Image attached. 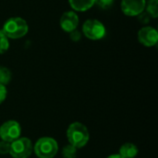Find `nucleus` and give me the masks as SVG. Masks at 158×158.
Segmentation results:
<instances>
[{
	"label": "nucleus",
	"mask_w": 158,
	"mask_h": 158,
	"mask_svg": "<svg viewBox=\"0 0 158 158\" xmlns=\"http://www.w3.org/2000/svg\"><path fill=\"white\" fill-rule=\"evenodd\" d=\"M67 138L69 144L79 149L87 144L90 134L85 125L81 122H73L67 130Z\"/></svg>",
	"instance_id": "f257e3e1"
},
{
	"label": "nucleus",
	"mask_w": 158,
	"mask_h": 158,
	"mask_svg": "<svg viewBox=\"0 0 158 158\" xmlns=\"http://www.w3.org/2000/svg\"><path fill=\"white\" fill-rule=\"evenodd\" d=\"M29 30L28 24L25 19L21 18H11L7 19L3 28L2 32L10 39H19L27 34Z\"/></svg>",
	"instance_id": "f03ea898"
},
{
	"label": "nucleus",
	"mask_w": 158,
	"mask_h": 158,
	"mask_svg": "<svg viewBox=\"0 0 158 158\" xmlns=\"http://www.w3.org/2000/svg\"><path fill=\"white\" fill-rule=\"evenodd\" d=\"M33 151L39 158H53L58 152V144L51 137H43L35 143Z\"/></svg>",
	"instance_id": "7ed1b4c3"
},
{
	"label": "nucleus",
	"mask_w": 158,
	"mask_h": 158,
	"mask_svg": "<svg viewBox=\"0 0 158 158\" xmlns=\"http://www.w3.org/2000/svg\"><path fill=\"white\" fill-rule=\"evenodd\" d=\"M32 153V143L29 138L19 137L10 143L9 155L13 158H28Z\"/></svg>",
	"instance_id": "20e7f679"
},
{
	"label": "nucleus",
	"mask_w": 158,
	"mask_h": 158,
	"mask_svg": "<svg viewBox=\"0 0 158 158\" xmlns=\"http://www.w3.org/2000/svg\"><path fill=\"white\" fill-rule=\"evenodd\" d=\"M21 128L18 121L8 120L0 126V138L2 141L12 143L20 137Z\"/></svg>",
	"instance_id": "39448f33"
},
{
	"label": "nucleus",
	"mask_w": 158,
	"mask_h": 158,
	"mask_svg": "<svg viewBox=\"0 0 158 158\" xmlns=\"http://www.w3.org/2000/svg\"><path fill=\"white\" fill-rule=\"evenodd\" d=\"M84 35L91 40L102 39L106 34V28L104 24L97 19H88L82 26Z\"/></svg>",
	"instance_id": "423d86ee"
},
{
	"label": "nucleus",
	"mask_w": 158,
	"mask_h": 158,
	"mask_svg": "<svg viewBox=\"0 0 158 158\" xmlns=\"http://www.w3.org/2000/svg\"><path fill=\"white\" fill-rule=\"evenodd\" d=\"M145 0H122L121 10L127 16H138L145 8Z\"/></svg>",
	"instance_id": "0eeeda50"
},
{
	"label": "nucleus",
	"mask_w": 158,
	"mask_h": 158,
	"mask_svg": "<svg viewBox=\"0 0 158 158\" xmlns=\"http://www.w3.org/2000/svg\"><path fill=\"white\" fill-rule=\"evenodd\" d=\"M138 39L144 46H154L157 43V31L153 27H143L138 32Z\"/></svg>",
	"instance_id": "6e6552de"
},
{
	"label": "nucleus",
	"mask_w": 158,
	"mask_h": 158,
	"mask_svg": "<svg viewBox=\"0 0 158 158\" xmlns=\"http://www.w3.org/2000/svg\"><path fill=\"white\" fill-rule=\"evenodd\" d=\"M78 24H79L78 15L73 11H67L60 18V27L62 28L63 31L67 32H70L76 30Z\"/></svg>",
	"instance_id": "1a4fd4ad"
},
{
	"label": "nucleus",
	"mask_w": 158,
	"mask_h": 158,
	"mask_svg": "<svg viewBox=\"0 0 158 158\" xmlns=\"http://www.w3.org/2000/svg\"><path fill=\"white\" fill-rule=\"evenodd\" d=\"M119 155L124 158H134L138 155V148L131 143H124L119 148Z\"/></svg>",
	"instance_id": "9d476101"
},
{
	"label": "nucleus",
	"mask_w": 158,
	"mask_h": 158,
	"mask_svg": "<svg viewBox=\"0 0 158 158\" xmlns=\"http://www.w3.org/2000/svg\"><path fill=\"white\" fill-rule=\"evenodd\" d=\"M69 2L71 7L77 11L88 10L94 4V0H69Z\"/></svg>",
	"instance_id": "9b49d317"
},
{
	"label": "nucleus",
	"mask_w": 158,
	"mask_h": 158,
	"mask_svg": "<svg viewBox=\"0 0 158 158\" xmlns=\"http://www.w3.org/2000/svg\"><path fill=\"white\" fill-rule=\"evenodd\" d=\"M10 81H11V72H10V70L6 67L0 66V84L6 86V84L9 83Z\"/></svg>",
	"instance_id": "f8f14e48"
},
{
	"label": "nucleus",
	"mask_w": 158,
	"mask_h": 158,
	"mask_svg": "<svg viewBox=\"0 0 158 158\" xmlns=\"http://www.w3.org/2000/svg\"><path fill=\"white\" fill-rule=\"evenodd\" d=\"M62 156L64 158H75L77 156V148L71 144H68L62 149Z\"/></svg>",
	"instance_id": "ddd939ff"
},
{
	"label": "nucleus",
	"mask_w": 158,
	"mask_h": 158,
	"mask_svg": "<svg viewBox=\"0 0 158 158\" xmlns=\"http://www.w3.org/2000/svg\"><path fill=\"white\" fill-rule=\"evenodd\" d=\"M147 13L150 17L156 18L158 15V0H149L147 5Z\"/></svg>",
	"instance_id": "4468645a"
},
{
	"label": "nucleus",
	"mask_w": 158,
	"mask_h": 158,
	"mask_svg": "<svg viewBox=\"0 0 158 158\" xmlns=\"http://www.w3.org/2000/svg\"><path fill=\"white\" fill-rule=\"evenodd\" d=\"M9 48V43L7 37L0 30V54H4Z\"/></svg>",
	"instance_id": "2eb2a0df"
},
{
	"label": "nucleus",
	"mask_w": 158,
	"mask_h": 158,
	"mask_svg": "<svg viewBox=\"0 0 158 158\" xmlns=\"http://www.w3.org/2000/svg\"><path fill=\"white\" fill-rule=\"evenodd\" d=\"M10 150V143L0 141V155H7Z\"/></svg>",
	"instance_id": "dca6fc26"
},
{
	"label": "nucleus",
	"mask_w": 158,
	"mask_h": 158,
	"mask_svg": "<svg viewBox=\"0 0 158 158\" xmlns=\"http://www.w3.org/2000/svg\"><path fill=\"white\" fill-rule=\"evenodd\" d=\"M114 0H94V4L99 6L102 8H106L112 5Z\"/></svg>",
	"instance_id": "f3484780"
},
{
	"label": "nucleus",
	"mask_w": 158,
	"mask_h": 158,
	"mask_svg": "<svg viewBox=\"0 0 158 158\" xmlns=\"http://www.w3.org/2000/svg\"><path fill=\"white\" fill-rule=\"evenodd\" d=\"M81 34L78 30H74V31H70V39L73 42H78L81 40Z\"/></svg>",
	"instance_id": "a211bd4d"
},
{
	"label": "nucleus",
	"mask_w": 158,
	"mask_h": 158,
	"mask_svg": "<svg viewBox=\"0 0 158 158\" xmlns=\"http://www.w3.org/2000/svg\"><path fill=\"white\" fill-rule=\"evenodd\" d=\"M6 97V89L5 85L0 84V104H2Z\"/></svg>",
	"instance_id": "6ab92c4d"
},
{
	"label": "nucleus",
	"mask_w": 158,
	"mask_h": 158,
	"mask_svg": "<svg viewBox=\"0 0 158 158\" xmlns=\"http://www.w3.org/2000/svg\"><path fill=\"white\" fill-rule=\"evenodd\" d=\"M150 18H151V17H150V15H149L148 13H141V14L139 15V19H140V21L143 22V23H148Z\"/></svg>",
	"instance_id": "aec40b11"
},
{
	"label": "nucleus",
	"mask_w": 158,
	"mask_h": 158,
	"mask_svg": "<svg viewBox=\"0 0 158 158\" xmlns=\"http://www.w3.org/2000/svg\"><path fill=\"white\" fill-rule=\"evenodd\" d=\"M107 158H124V157H122L120 155H112V156H108Z\"/></svg>",
	"instance_id": "412c9836"
}]
</instances>
